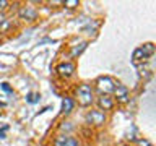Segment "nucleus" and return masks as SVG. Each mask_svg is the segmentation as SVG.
Instances as JSON below:
<instances>
[{"instance_id": "1", "label": "nucleus", "mask_w": 156, "mask_h": 146, "mask_svg": "<svg viewBox=\"0 0 156 146\" xmlns=\"http://www.w3.org/2000/svg\"><path fill=\"white\" fill-rule=\"evenodd\" d=\"M154 54V44L151 42H146L143 44L141 47L135 49L133 50V55H132V62L135 63V65H138L140 62H145L148 57H151Z\"/></svg>"}, {"instance_id": "9", "label": "nucleus", "mask_w": 156, "mask_h": 146, "mask_svg": "<svg viewBox=\"0 0 156 146\" xmlns=\"http://www.w3.org/2000/svg\"><path fill=\"white\" fill-rule=\"evenodd\" d=\"M54 146H78V141L72 136H60Z\"/></svg>"}, {"instance_id": "13", "label": "nucleus", "mask_w": 156, "mask_h": 146, "mask_svg": "<svg viewBox=\"0 0 156 146\" xmlns=\"http://www.w3.org/2000/svg\"><path fill=\"white\" fill-rule=\"evenodd\" d=\"M78 0H67V2H63V5L65 7H68V8H75V7H78Z\"/></svg>"}, {"instance_id": "15", "label": "nucleus", "mask_w": 156, "mask_h": 146, "mask_svg": "<svg viewBox=\"0 0 156 146\" xmlns=\"http://www.w3.org/2000/svg\"><path fill=\"white\" fill-rule=\"evenodd\" d=\"M5 131H7V127H3V128L0 130V138H5Z\"/></svg>"}, {"instance_id": "2", "label": "nucleus", "mask_w": 156, "mask_h": 146, "mask_svg": "<svg viewBox=\"0 0 156 146\" xmlns=\"http://www.w3.org/2000/svg\"><path fill=\"white\" fill-rule=\"evenodd\" d=\"M76 99H78V104H80L81 107H88L93 104V89L90 85H80L76 89Z\"/></svg>"}, {"instance_id": "10", "label": "nucleus", "mask_w": 156, "mask_h": 146, "mask_svg": "<svg viewBox=\"0 0 156 146\" xmlns=\"http://www.w3.org/2000/svg\"><path fill=\"white\" fill-rule=\"evenodd\" d=\"M72 109H73V101L70 99V97H65V99L62 101V112L67 115V114L72 112Z\"/></svg>"}, {"instance_id": "5", "label": "nucleus", "mask_w": 156, "mask_h": 146, "mask_svg": "<svg viewBox=\"0 0 156 146\" xmlns=\"http://www.w3.org/2000/svg\"><path fill=\"white\" fill-rule=\"evenodd\" d=\"M112 92L115 94V99H117V102H120V104H125V102L129 101V89H127V86L120 85V83H117Z\"/></svg>"}, {"instance_id": "6", "label": "nucleus", "mask_w": 156, "mask_h": 146, "mask_svg": "<svg viewBox=\"0 0 156 146\" xmlns=\"http://www.w3.org/2000/svg\"><path fill=\"white\" fill-rule=\"evenodd\" d=\"M73 71H75V67H73V63H70V62H63L57 67V73L62 78H70L73 75Z\"/></svg>"}, {"instance_id": "11", "label": "nucleus", "mask_w": 156, "mask_h": 146, "mask_svg": "<svg viewBox=\"0 0 156 146\" xmlns=\"http://www.w3.org/2000/svg\"><path fill=\"white\" fill-rule=\"evenodd\" d=\"M86 46H88L86 42H80L78 46H75V47L72 49V57H76V55H80V54H81V52L86 49Z\"/></svg>"}, {"instance_id": "4", "label": "nucleus", "mask_w": 156, "mask_h": 146, "mask_svg": "<svg viewBox=\"0 0 156 146\" xmlns=\"http://www.w3.org/2000/svg\"><path fill=\"white\" fill-rule=\"evenodd\" d=\"M106 122V115L102 110H91L86 114V123L90 125H102Z\"/></svg>"}, {"instance_id": "17", "label": "nucleus", "mask_w": 156, "mask_h": 146, "mask_svg": "<svg viewBox=\"0 0 156 146\" xmlns=\"http://www.w3.org/2000/svg\"><path fill=\"white\" fill-rule=\"evenodd\" d=\"M5 23V16H3V13H0V26Z\"/></svg>"}, {"instance_id": "3", "label": "nucleus", "mask_w": 156, "mask_h": 146, "mask_svg": "<svg viewBox=\"0 0 156 146\" xmlns=\"http://www.w3.org/2000/svg\"><path fill=\"white\" fill-rule=\"evenodd\" d=\"M96 88H98V91L101 92V96H107L109 92L114 91L115 81L112 80L111 76H99L96 80Z\"/></svg>"}, {"instance_id": "7", "label": "nucleus", "mask_w": 156, "mask_h": 146, "mask_svg": "<svg viewBox=\"0 0 156 146\" xmlns=\"http://www.w3.org/2000/svg\"><path fill=\"white\" fill-rule=\"evenodd\" d=\"M20 16L23 19H28V21H33V19L37 18V12L33 7H23L20 10Z\"/></svg>"}, {"instance_id": "14", "label": "nucleus", "mask_w": 156, "mask_h": 146, "mask_svg": "<svg viewBox=\"0 0 156 146\" xmlns=\"http://www.w3.org/2000/svg\"><path fill=\"white\" fill-rule=\"evenodd\" d=\"M2 89H3V91H7V92H13L12 89H10L8 83H2Z\"/></svg>"}, {"instance_id": "18", "label": "nucleus", "mask_w": 156, "mask_h": 146, "mask_svg": "<svg viewBox=\"0 0 156 146\" xmlns=\"http://www.w3.org/2000/svg\"><path fill=\"white\" fill-rule=\"evenodd\" d=\"M141 146H153V144H150L148 141H141Z\"/></svg>"}, {"instance_id": "12", "label": "nucleus", "mask_w": 156, "mask_h": 146, "mask_svg": "<svg viewBox=\"0 0 156 146\" xmlns=\"http://www.w3.org/2000/svg\"><path fill=\"white\" fill-rule=\"evenodd\" d=\"M39 97H41V96H39L37 92H29L28 97H26V101L29 102V104H34V102H37V101H39Z\"/></svg>"}, {"instance_id": "16", "label": "nucleus", "mask_w": 156, "mask_h": 146, "mask_svg": "<svg viewBox=\"0 0 156 146\" xmlns=\"http://www.w3.org/2000/svg\"><path fill=\"white\" fill-rule=\"evenodd\" d=\"M7 5H8V2H5V0H0V10H2V8H5Z\"/></svg>"}, {"instance_id": "8", "label": "nucleus", "mask_w": 156, "mask_h": 146, "mask_svg": "<svg viewBox=\"0 0 156 146\" xmlns=\"http://www.w3.org/2000/svg\"><path fill=\"white\" fill-rule=\"evenodd\" d=\"M98 106H99L101 110H111L114 107V101L109 96H101V97H98Z\"/></svg>"}]
</instances>
